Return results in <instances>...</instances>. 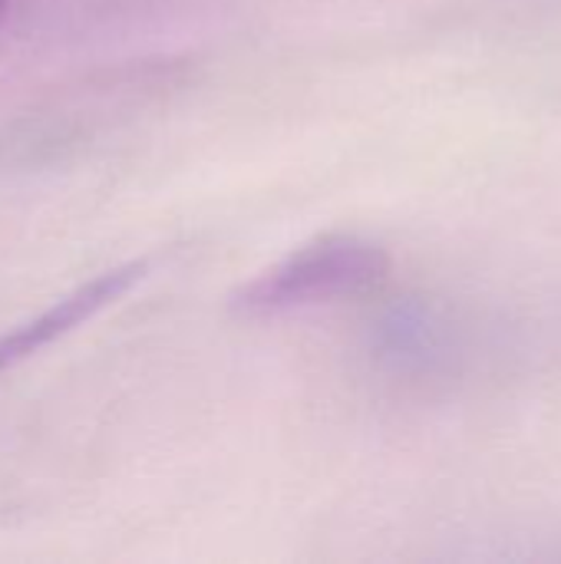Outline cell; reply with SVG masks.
Listing matches in <instances>:
<instances>
[{
	"instance_id": "obj_2",
	"label": "cell",
	"mask_w": 561,
	"mask_h": 564,
	"mask_svg": "<svg viewBox=\"0 0 561 564\" xmlns=\"http://www.w3.org/2000/svg\"><path fill=\"white\" fill-rule=\"evenodd\" d=\"M145 271H149L145 261L116 264V268L96 274L93 281L79 284L66 297H60L53 307H46L43 314L30 317L17 330L3 334L0 337V373L17 367V364H23V360H30L33 354L46 350L50 344H56L60 337H66L69 330H76L79 324L96 317L99 311H106L119 297H126L145 278Z\"/></svg>"
},
{
	"instance_id": "obj_1",
	"label": "cell",
	"mask_w": 561,
	"mask_h": 564,
	"mask_svg": "<svg viewBox=\"0 0 561 564\" xmlns=\"http://www.w3.org/2000/svg\"><path fill=\"white\" fill-rule=\"evenodd\" d=\"M390 274L384 245L334 231L321 235L245 281L228 307L241 321H281L367 294Z\"/></svg>"
},
{
	"instance_id": "obj_3",
	"label": "cell",
	"mask_w": 561,
	"mask_h": 564,
	"mask_svg": "<svg viewBox=\"0 0 561 564\" xmlns=\"http://www.w3.org/2000/svg\"><path fill=\"white\" fill-rule=\"evenodd\" d=\"M7 10H10V0H0V23H3V17H7Z\"/></svg>"
}]
</instances>
